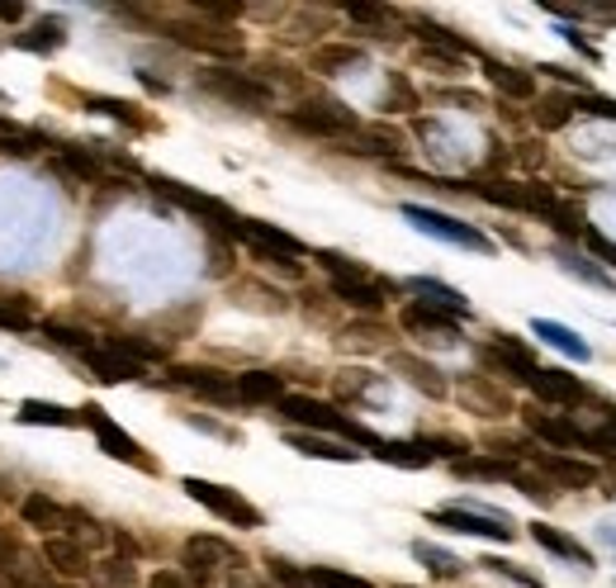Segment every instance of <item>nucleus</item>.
Wrapping results in <instances>:
<instances>
[{
	"mask_svg": "<svg viewBox=\"0 0 616 588\" xmlns=\"http://www.w3.org/2000/svg\"><path fill=\"white\" fill-rule=\"evenodd\" d=\"M451 475L455 480H475V484H498V480L512 484L518 465L498 461V456H489V451H469V456H461V461H451Z\"/></svg>",
	"mask_w": 616,
	"mask_h": 588,
	"instance_id": "obj_26",
	"label": "nucleus"
},
{
	"mask_svg": "<svg viewBox=\"0 0 616 588\" xmlns=\"http://www.w3.org/2000/svg\"><path fill=\"white\" fill-rule=\"evenodd\" d=\"M536 71H546V77H555L560 85H574V95L589 91V77H583V71H574V67H555V62H546V67H536Z\"/></svg>",
	"mask_w": 616,
	"mask_h": 588,
	"instance_id": "obj_59",
	"label": "nucleus"
},
{
	"mask_svg": "<svg viewBox=\"0 0 616 588\" xmlns=\"http://www.w3.org/2000/svg\"><path fill=\"white\" fill-rule=\"evenodd\" d=\"M81 427H91V437L100 441V451H105L109 461H124V465L142 470V475H156V470H162V465H156V456H152L148 447H142L138 437H128L124 427L114 423L100 404H85V408H81Z\"/></svg>",
	"mask_w": 616,
	"mask_h": 588,
	"instance_id": "obj_7",
	"label": "nucleus"
},
{
	"mask_svg": "<svg viewBox=\"0 0 616 588\" xmlns=\"http://www.w3.org/2000/svg\"><path fill=\"white\" fill-rule=\"evenodd\" d=\"M304 575H309V588H375L370 579L347 575V569H337V565H309Z\"/></svg>",
	"mask_w": 616,
	"mask_h": 588,
	"instance_id": "obj_49",
	"label": "nucleus"
},
{
	"mask_svg": "<svg viewBox=\"0 0 616 588\" xmlns=\"http://www.w3.org/2000/svg\"><path fill=\"white\" fill-rule=\"evenodd\" d=\"M512 484H518V489H522L526 498H532V504H541V508H550V504H555V484H546L541 475H532V470H522V465H518Z\"/></svg>",
	"mask_w": 616,
	"mask_h": 588,
	"instance_id": "obj_52",
	"label": "nucleus"
},
{
	"mask_svg": "<svg viewBox=\"0 0 616 588\" xmlns=\"http://www.w3.org/2000/svg\"><path fill=\"white\" fill-rule=\"evenodd\" d=\"M276 418L280 423H290V433H313V437H337V441H347V447L356 451H380V433H370V427H361L356 418H347L333 399H318V394H284L280 404H276Z\"/></svg>",
	"mask_w": 616,
	"mask_h": 588,
	"instance_id": "obj_2",
	"label": "nucleus"
},
{
	"mask_svg": "<svg viewBox=\"0 0 616 588\" xmlns=\"http://www.w3.org/2000/svg\"><path fill=\"white\" fill-rule=\"evenodd\" d=\"M375 456H380V461H390V465H404V470H422V465H432V456L422 451V441H390V437H384Z\"/></svg>",
	"mask_w": 616,
	"mask_h": 588,
	"instance_id": "obj_45",
	"label": "nucleus"
},
{
	"mask_svg": "<svg viewBox=\"0 0 616 588\" xmlns=\"http://www.w3.org/2000/svg\"><path fill=\"white\" fill-rule=\"evenodd\" d=\"M85 588H142V575L128 555H95Z\"/></svg>",
	"mask_w": 616,
	"mask_h": 588,
	"instance_id": "obj_28",
	"label": "nucleus"
},
{
	"mask_svg": "<svg viewBox=\"0 0 616 588\" xmlns=\"http://www.w3.org/2000/svg\"><path fill=\"white\" fill-rule=\"evenodd\" d=\"M14 418H20V423H28V427H81V408L43 404V399H24Z\"/></svg>",
	"mask_w": 616,
	"mask_h": 588,
	"instance_id": "obj_36",
	"label": "nucleus"
},
{
	"mask_svg": "<svg viewBox=\"0 0 616 588\" xmlns=\"http://www.w3.org/2000/svg\"><path fill=\"white\" fill-rule=\"evenodd\" d=\"M313 262L323 266V276H327V280H370V276H375L370 266L351 262V256H341V252H313Z\"/></svg>",
	"mask_w": 616,
	"mask_h": 588,
	"instance_id": "obj_46",
	"label": "nucleus"
},
{
	"mask_svg": "<svg viewBox=\"0 0 616 588\" xmlns=\"http://www.w3.org/2000/svg\"><path fill=\"white\" fill-rule=\"evenodd\" d=\"M284 441L299 451V456H313V461H337V465H351L361 461V451L347 447V441L337 437H313V433H284Z\"/></svg>",
	"mask_w": 616,
	"mask_h": 588,
	"instance_id": "obj_29",
	"label": "nucleus"
},
{
	"mask_svg": "<svg viewBox=\"0 0 616 588\" xmlns=\"http://www.w3.org/2000/svg\"><path fill=\"white\" fill-rule=\"evenodd\" d=\"M237 404H247V408H276L284 394V376L280 370H237Z\"/></svg>",
	"mask_w": 616,
	"mask_h": 588,
	"instance_id": "obj_23",
	"label": "nucleus"
},
{
	"mask_svg": "<svg viewBox=\"0 0 616 588\" xmlns=\"http://www.w3.org/2000/svg\"><path fill=\"white\" fill-rule=\"evenodd\" d=\"M408 295H418V299H427V304H437V309H446V313H455V319H469V299L455 290V285H446V280H432V276H412L408 285H404Z\"/></svg>",
	"mask_w": 616,
	"mask_h": 588,
	"instance_id": "obj_30",
	"label": "nucleus"
},
{
	"mask_svg": "<svg viewBox=\"0 0 616 588\" xmlns=\"http://www.w3.org/2000/svg\"><path fill=\"white\" fill-rule=\"evenodd\" d=\"M536 475L555 484V489H593L597 480H603V470H597L593 461H583V456H565V451H541L536 456Z\"/></svg>",
	"mask_w": 616,
	"mask_h": 588,
	"instance_id": "obj_17",
	"label": "nucleus"
},
{
	"mask_svg": "<svg viewBox=\"0 0 616 588\" xmlns=\"http://www.w3.org/2000/svg\"><path fill=\"white\" fill-rule=\"evenodd\" d=\"M451 394L461 399L465 413H475V418H489V423H503L518 413V399H512L508 384H498L493 376H461V384H451Z\"/></svg>",
	"mask_w": 616,
	"mask_h": 588,
	"instance_id": "obj_10",
	"label": "nucleus"
},
{
	"mask_svg": "<svg viewBox=\"0 0 616 588\" xmlns=\"http://www.w3.org/2000/svg\"><path fill=\"white\" fill-rule=\"evenodd\" d=\"M479 366H484V376H493L498 384H532V376L541 370L532 342H522L512 333H493L489 342H484V347H479Z\"/></svg>",
	"mask_w": 616,
	"mask_h": 588,
	"instance_id": "obj_8",
	"label": "nucleus"
},
{
	"mask_svg": "<svg viewBox=\"0 0 616 588\" xmlns=\"http://www.w3.org/2000/svg\"><path fill=\"white\" fill-rule=\"evenodd\" d=\"M43 337L53 342V347H62V351H71V356H81V351H91L100 337H91V333H81V327H67V323H43Z\"/></svg>",
	"mask_w": 616,
	"mask_h": 588,
	"instance_id": "obj_48",
	"label": "nucleus"
},
{
	"mask_svg": "<svg viewBox=\"0 0 616 588\" xmlns=\"http://www.w3.org/2000/svg\"><path fill=\"white\" fill-rule=\"evenodd\" d=\"M67 43V20H38V24H28L24 34H14V48H24V53H38V57H48L57 53Z\"/></svg>",
	"mask_w": 616,
	"mask_h": 588,
	"instance_id": "obj_34",
	"label": "nucleus"
},
{
	"mask_svg": "<svg viewBox=\"0 0 616 588\" xmlns=\"http://www.w3.org/2000/svg\"><path fill=\"white\" fill-rule=\"evenodd\" d=\"M475 62L484 71V81L498 91V100H508V105H532V100L541 95L536 71H522V67H512V62H498V57H489V53H475Z\"/></svg>",
	"mask_w": 616,
	"mask_h": 588,
	"instance_id": "obj_18",
	"label": "nucleus"
},
{
	"mask_svg": "<svg viewBox=\"0 0 616 588\" xmlns=\"http://www.w3.org/2000/svg\"><path fill=\"white\" fill-rule=\"evenodd\" d=\"M555 262H560V266L569 270V276H579L583 285H597V290H612V295H616V280L607 276L603 266H589V262H583V256H579L574 247H560V242H555Z\"/></svg>",
	"mask_w": 616,
	"mask_h": 588,
	"instance_id": "obj_41",
	"label": "nucleus"
},
{
	"mask_svg": "<svg viewBox=\"0 0 616 588\" xmlns=\"http://www.w3.org/2000/svg\"><path fill=\"white\" fill-rule=\"evenodd\" d=\"M365 48L361 43H313L309 48V71L313 77H341L347 67H361Z\"/></svg>",
	"mask_w": 616,
	"mask_h": 588,
	"instance_id": "obj_25",
	"label": "nucleus"
},
{
	"mask_svg": "<svg viewBox=\"0 0 616 588\" xmlns=\"http://www.w3.org/2000/svg\"><path fill=\"white\" fill-rule=\"evenodd\" d=\"M574 109H579V114H593V119H612V124H616V100H612V95L583 91V95H574Z\"/></svg>",
	"mask_w": 616,
	"mask_h": 588,
	"instance_id": "obj_55",
	"label": "nucleus"
},
{
	"mask_svg": "<svg viewBox=\"0 0 616 588\" xmlns=\"http://www.w3.org/2000/svg\"><path fill=\"white\" fill-rule=\"evenodd\" d=\"M247 569V555L237 546H228L223 537H185L181 546V575L195 588H223V575H242Z\"/></svg>",
	"mask_w": 616,
	"mask_h": 588,
	"instance_id": "obj_5",
	"label": "nucleus"
},
{
	"mask_svg": "<svg viewBox=\"0 0 616 588\" xmlns=\"http://www.w3.org/2000/svg\"><path fill=\"white\" fill-rule=\"evenodd\" d=\"M526 390H532L541 404H550V408H560V413L583 408V404H597V394L574 376V370H555V366H541Z\"/></svg>",
	"mask_w": 616,
	"mask_h": 588,
	"instance_id": "obj_15",
	"label": "nucleus"
},
{
	"mask_svg": "<svg viewBox=\"0 0 616 588\" xmlns=\"http://www.w3.org/2000/svg\"><path fill=\"white\" fill-rule=\"evenodd\" d=\"M77 361H81L85 370H91V376H95L100 384H128V380H142V366H138V361H128L124 351H114L105 337H100L91 351H81Z\"/></svg>",
	"mask_w": 616,
	"mask_h": 588,
	"instance_id": "obj_22",
	"label": "nucleus"
},
{
	"mask_svg": "<svg viewBox=\"0 0 616 588\" xmlns=\"http://www.w3.org/2000/svg\"><path fill=\"white\" fill-rule=\"evenodd\" d=\"M390 366L398 370V376H404L412 390L418 394H427V399H451V376L446 370H441L437 361H427V356H418V351H390Z\"/></svg>",
	"mask_w": 616,
	"mask_h": 588,
	"instance_id": "obj_20",
	"label": "nucleus"
},
{
	"mask_svg": "<svg viewBox=\"0 0 616 588\" xmlns=\"http://www.w3.org/2000/svg\"><path fill=\"white\" fill-rule=\"evenodd\" d=\"M91 109H100V114H109V119H119V124H128L133 134H148L152 128V114H138V105H128V100H114V95H91L85 100Z\"/></svg>",
	"mask_w": 616,
	"mask_h": 588,
	"instance_id": "obj_43",
	"label": "nucleus"
},
{
	"mask_svg": "<svg viewBox=\"0 0 616 588\" xmlns=\"http://www.w3.org/2000/svg\"><path fill=\"white\" fill-rule=\"evenodd\" d=\"M404 219L418 228V233L427 238H441V242H455V247H465V252H493V238L489 233H479V228H469L461 219H451V214H441V209H427V205H404Z\"/></svg>",
	"mask_w": 616,
	"mask_h": 588,
	"instance_id": "obj_13",
	"label": "nucleus"
},
{
	"mask_svg": "<svg viewBox=\"0 0 616 588\" xmlns=\"http://www.w3.org/2000/svg\"><path fill=\"white\" fill-rule=\"evenodd\" d=\"M24 20V5H0V24H20Z\"/></svg>",
	"mask_w": 616,
	"mask_h": 588,
	"instance_id": "obj_62",
	"label": "nucleus"
},
{
	"mask_svg": "<svg viewBox=\"0 0 616 588\" xmlns=\"http://www.w3.org/2000/svg\"><path fill=\"white\" fill-rule=\"evenodd\" d=\"M341 342H356V347H390V327H380L375 319H361V323H341L333 327Z\"/></svg>",
	"mask_w": 616,
	"mask_h": 588,
	"instance_id": "obj_47",
	"label": "nucleus"
},
{
	"mask_svg": "<svg viewBox=\"0 0 616 588\" xmlns=\"http://www.w3.org/2000/svg\"><path fill=\"white\" fill-rule=\"evenodd\" d=\"M195 85L209 100H219V105H228V109H242V114L276 109V91H270L256 71H242V67H205L195 77Z\"/></svg>",
	"mask_w": 616,
	"mask_h": 588,
	"instance_id": "obj_4",
	"label": "nucleus"
},
{
	"mask_svg": "<svg viewBox=\"0 0 616 588\" xmlns=\"http://www.w3.org/2000/svg\"><path fill=\"white\" fill-rule=\"evenodd\" d=\"M20 527H34V532L53 537V532H67V518H71V504H62V498L43 494V489H28L20 494Z\"/></svg>",
	"mask_w": 616,
	"mask_h": 588,
	"instance_id": "obj_21",
	"label": "nucleus"
},
{
	"mask_svg": "<svg viewBox=\"0 0 616 588\" xmlns=\"http://www.w3.org/2000/svg\"><path fill=\"white\" fill-rule=\"evenodd\" d=\"M181 489L195 498L205 512H213L219 522H228V527H237V532H256V527H266V518H261V508L252 504L242 489H233V484H213V480H199V475H185L181 480Z\"/></svg>",
	"mask_w": 616,
	"mask_h": 588,
	"instance_id": "obj_6",
	"label": "nucleus"
},
{
	"mask_svg": "<svg viewBox=\"0 0 616 588\" xmlns=\"http://www.w3.org/2000/svg\"><path fill=\"white\" fill-rule=\"evenodd\" d=\"M333 14H327V10H294V24L290 28H280V43H313V38H318V34H333Z\"/></svg>",
	"mask_w": 616,
	"mask_h": 588,
	"instance_id": "obj_38",
	"label": "nucleus"
},
{
	"mask_svg": "<svg viewBox=\"0 0 616 588\" xmlns=\"http://www.w3.org/2000/svg\"><path fill=\"white\" fill-rule=\"evenodd\" d=\"M233 242H242L252 256H304L309 252L294 233H284V228L266 223V219H237Z\"/></svg>",
	"mask_w": 616,
	"mask_h": 588,
	"instance_id": "obj_19",
	"label": "nucleus"
},
{
	"mask_svg": "<svg viewBox=\"0 0 616 588\" xmlns=\"http://www.w3.org/2000/svg\"><path fill=\"white\" fill-rule=\"evenodd\" d=\"M532 541L541 551H550V555H560V561L569 565H593V551L583 546V541H574L569 532H560V527H550V522H532Z\"/></svg>",
	"mask_w": 616,
	"mask_h": 588,
	"instance_id": "obj_31",
	"label": "nucleus"
},
{
	"mask_svg": "<svg viewBox=\"0 0 616 588\" xmlns=\"http://www.w3.org/2000/svg\"><path fill=\"white\" fill-rule=\"evenodd\" d=\"M34 565H43L38 551H28V541L14 532V527L0 522V579L20 575V569H34Z\"/></svg>",
	"mask_w": 616,
	"mask_h": 588,
	"instance_id": "obj_35",
	"label": "nucleus"
},
{
	"mask_svg": "<svg viewBox=\"0 0 616 588\" xmlns=\"http://www.w3.org/2000/svg\"><path fill=\"white\" fill-rule=\"evenodd\" d=\"M484 569H489V575H498V579H508V584H518V588H546L536 575H526V569H518L512 561H503V555H484L479 561Z\"/></svg>",
	"mask_w": 616,
	"mask_h": 588,
	"instance_id": "obj_50",
	"label": "nucleus"
},
{
	"mask_svg": "<svg viewBox=\"0 0 616 588\" xmlns=\"http://www.w3.org/2000/svg\"><path fill=\"white\" fill-rule=\"evenodd\" d=\"M427 522L432 527H446V532H461V537H479V541H512L518 532H512L508 512H475L469 504H451V508H432L427 512Z\"/></svg>",
	"mask_w": 616,
	"mask_h": 588,
	"instance_id": "obj_11",
	"label": "nucleus"
},
{
	"mask_svg": "<svg viewBox=\"0 0 616 588\" xmlns=\"http://www.w3.org/2000/svg\"><path fill=\"white\" fill-rule=\"evenodd\" d=\"M280 124L299 138H313V142H333V148H347V142L361 134V114L341 100H304L294 105L290 114H280Z\"/></svg>",
	"mask_w": 616,
	"mask_h": 588,
	"instance_id": "obj_3",
	"label": "nucleus"
},
{
	"mask_svg": "<svg viewBox=\"0 0 616 588\" xmlns=\"http://www.w3.org/2000/svg\"><path fill=\"white\" fill-rule=\"evenodd\" d=\"M560 34H565L569 43H574V48H579L583 57H589V62H603V53H597V48H593V43H589V38H583V34H579V28H560Z\"/></svg>",
	"mask_w": 616,
	"mask_h": 588,
	"instance_id": "obj_61",
	"label": "nucleus"
},
{
	"mask_svg": "<svg viewBox=\"0 0 616 588\" xmlns=\"http://www.w3.org/2000/svg\"><path fill=\"white\" fill-rule=\"evenodd\" d=\"M484 451L498 456V461H512V465H518V461H536V456H541V447L526 433L522 437L518 433H489V437H484Z\"/></svg>",
	"mask_w": 616,
	"mask_h": 588,
	"instance_id": "obj_37",
	"label": "nucleus"
},
{
	"mask_svg": "<svg viewBox=\"0 0 616 588\" xmlns=\"http://www.w3.org/2000/svg\"><path fill=\"white\" fill-rule=\"evenodd\" d=\"M166 390H185L199 404H213V408H237V380L219 366H171L166 370Z\"/></svg>",
	"mask_w": 616,
	"mask_h": 588,
	"instance_id": "obj_9",
	"label": "nucleus"
},
{
	"mask_svg": "<svg viewBox=\"0 0 616 588\" xmlns=\"http://www.w3.org/2000/svg\"><path fill=\"white\" fill-rule=\"evenodd\" d=\"M38 134L34 128H20L14 119H5V114H0V157H34L38 152Z\"/></svg>",
	"mask_w": 616,
	"mask_h": 588,
	"instance_id": "obj_44",
	"label": "nucleus"
},
{
	"mask_svg": "<svg viewBox=\"0 0 616 588\" xmlns=\"http://www.w3.org/2000/svg\"><path fill=\"white\" fill-rule=\"evenodd\" d=\"M583 247H589L603 266H612V270H616V242H612L607 233H593V228H583Z\"/></svg>",
	"mask_w": 616,
	"mask_h": 588,
	"instance_id": "obj_58",
	"label": "nucleus"
},
{
	"mask_svg": "<svg viewBox=\"0 0 616 588\" xmlns=\"http://www.w3.org/2000/svg\"><path fill=\"white\" fill-rule=\"evenodd\" d=\"M394 588H418V584H394Z\"/></svg>",
	"mask_w": 616,
	"mask_h": 588,
	"instance_id": "obj_64",
	"label": "nucleus"
},
{
	"mask_svg": "<svg viewBox=\"0 0 616 588\" xmlns=\"http://www.w3.org/2000/svg\"><path fill=\"white\" fill-rule=\"evenodd\" d=\"M412 561L432 569V579H465V561H455L451 551L432 546V541H412Z\"/></svg>",
	"mask_w": 616,
	"mask_h": 588,
	"instance_id": "obj_40",
	"label": "nucleus"
},
{
	"mask_svg": "<svg viewBox=\"0 0 616 588\" xmlns=\"http://www.w3.org/2000/svg\"><path fill=\"white\" fill-rule=\"evenodd\" d=\"M522 423H526V437L536 447H550V451H589V427H579L569 413H546V408H522Z\"/></svg>",
	"mask_w": 616,
	"mask_h": 588,
	"instance_id": "obj_12",
	"label": "nucleus"
},
{
	"mask_svg": "<svg viewBox=\"0 0 616 588\" xmlns=\"http://www.w3.org/2000/svg\"><path fill=\"white\" fill-rule=\"evenodd\" d=\"M38 561H43V569H48L53 579L85 584V575H91V565H95V555L85 551L77 537L53 532V537H43V541H38Z\"/></svg>",
	"mask_w": 616,
	"mask_h": 588,
	"instance_id": "obj_14",
	"label": "nucleus"
},
{
	"mask_svg": "<svg viewBox=\"0 0 616 588\" xmlns=\"http://www.w3.org/2000/svg\"><path fill=\"white\" fill-rule=\"evenodd\" d=\"M223 588H266V584H256V579L247 575V569H242V575H233V579H228Z\"/></svg>",
	"mask_w": 616,
	"mask_h": 588,
	"instance_id": "obj_63",
	"label": "nucleus"
},
{
	"mask_svg": "<svg viewBox=\"0 0 616 588\" xmlns=\"http://www.w3.org/2000/svg\"><path fill=\"white\" fill-rule=\"evenodd\" d=\"M347 20L361 24V28H370L375 38H404V28H408V14H398V10H390V5H351Z\"/></svg>",
	"mask_w": 616,
	"mask_h": 588,
	"instance_id": "obj_32",
	"label": "nucleus"
},
{
	"mask_svg": "<svg viewBox=\"0 0 616 588\" xmlns=\"http://www.w3.org/2000/svg\"><path fill=\"white\" fill-rule=\"evenodd\" d=\"M418 62L432 67L437 77H461V71L469 67V57H455V53H437V48H418Z\"/></svg>",
	"mask_w": 616,
	"mask_h": 588,
	"instance_id": "obj_53",
	"label": "nucleus"
},
{
	"mask_svg": "<svg viewBox=\"0 0 616 588\" xmlns=\"http://www.w3.org/2000/svg\"><path fill=\"white\" fill-rule=\"evenodd\" d=\"M512 162H518V166H526V171L546 166V142H541V138H522L518 148H512Z\"/></svg>",
	"mask_w": 616,
	"mask_h": 588,
	"instance_id": "obj_57",
	"label": "nucleus"
},
{
	"mask_svg": "<svg viewBox=\"0 0 616 588\" xmlns=\"http://www.w3.org/2000/svg\"><path fill=\"white\" fill-rule=\"evenodd\" d=\"M341 152H356V157H384V162L394 166V157L408 152V138L398 134L390 124H361V134H356Z\"/></svg>",
	"mask_w": 616,
	"mask_h": 588,
	"instance_id": "obj_24",
	"label": "nucleus"
},
{
	"mask_svg": "<svg viewBox=\"0 0 616 588\" xmlns=\"http://www.w3.org/2000/svg\"><path fill=\"white\" fill-rule=\"evenodd\" d=\"M532 333H536V337H546L550 347H560L565 356H574V361H589V356H593V347H589V342H583V337L574 333V327H565V323L536 319V323H532Z\"/></svg>",
	"mask_w": 616,
	"mask_h": 588,
	"instance_id": "obj_39",
	"label": "nucleus"
},
{
	"mask_svg": "<svg viewBox=\"0 0 616 588\" xmlns=\"http://www.w3.org/2000/svg\"><path fill=\"white\" fill-rule=\"evenodd\" d=\"M119 14L124 20H138V24H152V34H162L166 43H176V48L219 57V62H237V57H247V38H242V28L209 24V20H199L195 10H119Z\"/></svg>",
	"mask_w": 616,
	"mask_h": 588,
	"instance_id": "obj_1",
	"label": "nucleus"
},
{
	"mask_svg": "<svg viewBox=\"0 0 616 588\" xmlns=\"http://www.w3.org/2000/svg\"><path fill=\"white\" fill-rule=\"evenodd\" d=\"M574 119H579L574 95H565V91H546V95H536V100H532V124L541 128V134H560V128H569Z\"/></svg>",
	"mask_w": 616,
	"mask_h": 588,
	"instance_id": "obj_27",
	"label": "nucleus"
},
{
	"mask_svg": "<svg viewBox=\"0 0 616 588\" xmlns=\"http://www.w3.org/2000/svg\"><path fill=\"white\" fill-rule=\"evenodd\" d=\"M432 95L441 100V105H461L465 114H484V109H493L489 100L475 95V91H465V85H441V91H432Z\"/></svg>",
	"mask_w": 616,
	"mask_h": 588,
	"instance_id": "obj_51",
	"label": "nucleus"
},
{
	"mask_svg": "<svg viewBox=\"0 0 616 588\" xmlns=\"http://www.w3.org/2000/svg\"><path fill=\"white\" fill-rule=\"evenodd\" d=\"M384 384V376L375 370H337L333 376V404H370V394H375Z\"/></svg>",
	"mask_w": 616,
	"mask_h": 588,
	"instance_id": "obj_33",
	"label": "nucleus"
},
{
	"mask_svg": "<svg viewBox=\"0 0 616 588\" xmlns=\"http://www.w3.org/2000/svg\"><path fill=\"white\" fill-rule=\"evenodd\" d=\"M233 242H228V238H213L209 233V276L213 280H228V276H233Z\"/></svg>",
	"mask_w": 616,
	"mask_h": 588,
	"instance_id": "obj_54",
	"label": "nucleus"
},
{
	"mask_svg": "<svg viewBox=\"0 0 616 588\" xmlns=\"http://www.w3.org/2000/svg\"><path fill=\"white\" fill-rule=\"evenodd\" d=\"M148 588H195V584L181 575V565H162L148 575Z\"/></svg>",
	"mask_w": 616,
	"mask_h": 588,
	"instance_id": "obj_60",
	"label": "nucleus"
},
{
	"mask_svg": "<svg viewBox=\"0 0 616 588\" xmlns=\"http://www.w3.org/2000/svg\"><path fill=\"white\" fill-rule=\"evenodd\" d=\"M270 579H276L280 588H309V575L299 565H290V561H280V555H270Z\"/></svg>",
	"mask_w": 616,
	"mask_h": 588,
	"instance_id": "obj_56",
	"label": "nucleus"
},
{
	"mask_svg": "<svg viewBox=\"0 0 616 588\" xmlns=\"http://www.w3.org/2000/svg\"><path fill=\"white\" fill-rule=\"evenodd\" d=\"M380 109H384V114H412V109H422L418 85H412V81L404 77V71H390V91H384Z\"/></svg>",
	"mask_w": 616,
	"mask_h": 588,
	"instance_id": "obj_42",
	"label": "nucleus"
},
{
	"mask_svg": "<svg viewBox=\"0 0 616 588\" xmlns=\"http://www.w3.org/2000/svg\"><path fill=\"white\" fill-rule=\"evenodd\" d=\"M398 327H404L408 337H432V342H446V347L461 342V319L437 309V304H427V299H408V304L398 309Z\"/></svg>",
	"mask_w": 616,
	"mask_h": 588,
	"instance_id": "obj_16",
	"label": "nucleus"
}]
</instances>
